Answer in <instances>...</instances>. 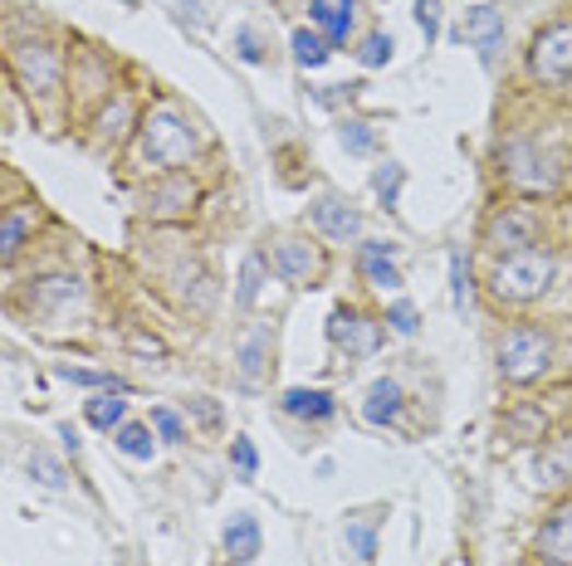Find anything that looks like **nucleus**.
<instances>
[{"label": "nucleus", "mask_w": 572, "mask_h": 566, "mask_svg": "<svg viewBox=\"0 0 572 566\" xmlns=\"http://www.w3.org/2000/svg\"><path fill=\"white\" fill-rule=\"evenodd\" d=\"M275 269L284 283H314L324 264H318V255L304 245V239H284V245L275 249Z\"/></svg>", "instance_id": "nucleus-14"}, {"label": "nucleus", "mask_w": 572, "mask_h": 566, "mask_svg": "<svg viewBox=\"0 0 572 566\" xmlns=\"http://www.w3.org/2000/svg\"><path fill=\"white\" fill-rule=\"evenodd\" d=\"M225 557L235 566H249L259 557V522L249 518V512H235V518L225 522Z\"/></svg>", "instance_id": "nucleus-15"}, {"label": "nucleus", "mask_w": 572, "mask_h": 566, "mask_svg": "<svg viewBox=\"0 0 572 566\" xmlns=\"http://www.w3.org/2000/svg\"><path fill=\"white\" fill-rule=\"evenodd\" d=\"M55 376H59V381H74V386H98V391H122V381H118V376H108V372H83V366H55Z\"/></svg>", "instance_id": "nucleus-24"}, {"label": "nucleus", "mask_w": 572, "mask_h": 566, "mask_svg": "<svg viewBox=\"0 0 572 566\" xmlns=\"http://www.w3.org/2000/svg\"><path fill=\"white\" fill-rule=\"evenodd\" d=\"M284 415H294V421H308V425H324L338 415V401H332V391H318V386H289L284 391Z\"/></svg>", "instance_id": "nucleus-9"}, {"label": "nucleus", "mask_w": 572, "mask_h": 566, "mask_svg": "<svg viewBox=\"0 0 572 566\" xmlns=\"http://www.w3.org/2000/svg\"><path fill=\"white\" fill-rule=\"evenodd\" d=\"M338 138H342V146H348V152H372V146H377V132H372L367 128V122H362V118H352V122H342V132H338Z\"/></svg>", "instance_id": "nucleus-25"}, {"label": "nucleus", "mask_w": 572, "mask_h": 566, "mask_svg": "<svg viewBox=\"0 0 572 566\" xmlns=\"http://www.w3.org/2000/svg\"><path fill=\"white\" fill-rule=\"evenodd\" d=\"M289 49H294V64L299 69H324L328 59H332V45H328L324 30H294Z\"/></svg>", "instance_id": "nucleus-18"}, {"label": "nucleus", "mask_w": 572, "mask_h": 566, "mask_svg": "<svg viewBox=\"0 0 572 566\" xmlns=\"http://www.w3.org/2000/svg\"><path fill=\"white\" fill-rule=\"evenodd\" d=\"M235 49H241L245 64H265V45H259L255 30H235Z\"/></svg>", "instance_id": "nucleus-33"}, {"label": "nucleus", "mask_w": 572, "mask_h": 566, "mask_svg": "<svg viewBox=\"0 0 572 566\" xmlns=\"http://www.w3.org/2000/svg\"><path fill=\"white\" fill-rule=\"evenodd\" d=\"M416 25H421L425 45L441 39V0H416Z\"/></svg>", "instance_id": "nucleus-30"}, {"label": "nucleus", "mask_w": 572, "mask_h": 566, "mask_svg": "<svg viewBox=\"0 0 572 566\" xmlns=\"http://www.w3.org/2000/svg\"><path fill=\"white\" fill-rule=\"evenodd\" d=\"M259 279H265V259L249 255L245 269H241V308H249V303L259 298Z\"/></svg>", "instance_id": "nucleus-29"}, {"label": "nucleus", "mask_w": 572, "mask_h": 566, "mask_svg": "<svg viewBox=\"0 0 572 566\" xmlns=\"http://www.w3.org/2000/svg\"><path fill=\"white\" fill-rule=\"evenodd\" d=\"M553 274H558V259L548 255V249L528 245V249H518V255L499 259L494 274H490V288H494L499 303H534L548 293Z\"/></svg>", "instance_id": "nucleus-1"}, {"label": "nucleus", "mask_w": 572, "mask_h": 566, "mask_svg": "<svg viewBox=\"0 0 572 566\" xmlns=\"http://www.w3.org/2000/svg\"><path fill=\"white\" fill-rule=\"evenodd\" d=\"M196 152V138L172 108H157L148 122H142V156L152 166H176Z\"/></svg>", "instance_id": "nucleus-3"}, {"label": "nucleus", "mask_w": 572, "mask_h": 566, "mask_svg": "<svg viewBox=\"0 0 572 566\" xmlns=\"http://www.w3.org/2000/svg\"><path fill=\"white\" fill-rule=\"evenodd\" d=\"M314 225H318V235L332 239V245H348V239L362 235V215L352 211V201H342V196H318Z\"/></svg>", "instance_id": "nucleus-7"}, {"label": "nucleus", "mask_w": 572, "mask_h": 566, "mask_svg": "<svg viewBox=\"0 0 572 566\" xmlns=\"http://www.w3.org/2000/svg\"><path fill=\"white\" fill-rule=\"evenodd\" d=\"M534 235H538V220L528 215V211H504V215H494L490 220V245L494 249H504V255H518V249H528L534 245Z\"/></svg>", "instance_id": "nucleus-10"}, {"label": "nucleus", "mask_w": 572, "mask_h": 566, "mask_svg": "<svg viewBox=\"0 0 572 566\" xmlns=\"http://www.w3.org/2000/svg\"><path fill=\"white\" fill-rule=\"evenodd\" d=\"M342 542H348L352 562L372 566V562H377V518H372V512H358V518H348V532H342Z\"/></svg>", "instance_id": "nucleus-17"}, {"label": "nucleus", "mask_w": 572, "mask_h": 566, "mask_svg": "<svg viewBox=\"0 0 572 566\" xmlns=\"http://www.w3.org/2000/svg\"><path fill=\"white\" fill-rule=\"evenodd\" d=\"M128 5H138V0H128Z\"/></svg>", "instance_id": "nucleus-35"}, {"label": "nucleus", "mask_w": 572, "mask_h": 566, "mask_svg": "<svg viewBox=\"0 0 572 566\" xmlns=\"http://www.w3.org/2000/svg\"><path fill=\"white\" fill-rule=\"evenodd\" d=\"M231 464H235V474H241V479H255L259 474V455H255V445H249L245 435L231 439Z\"/></svg>", "instance_id": "nucleus-28"}, {"label": "nucleus", "mask_w": 572, "mask_h": 566, "mask_svg": "<svg viewBox=\"0 0 572 566\" xmlns=\"http://www.w3.org/2000/svg\"><path fill=\"white\" fill-rule=\"evenodd\" d=\"M460 39L480 55L485 69L499 64V49H504V15H499L494 5H470L460 20Z\"/></svg>", "instance_id": "nucleus-4"}, {"label": "nucleus", "mask_w": 572, "mask_h": 566, "mask_svg": "<svg viewBox=\"0 0 572 566\" xmlns=\"http://www.w3.org/2000/svg\"><path fill=\"white\" fill-rule=\"evenodd\" d=\"M152 429H157V435L166 439V445H182V439H186L182 415H176V411H166V405H157V411H152Z\"/></svg>", "instance_id": "nucleus-31"}, {"label": "nucleus", "mask_w": 572, "mask_h": 566, "mask_svg": "<svg viewBox=\"0 0 572 566\" xmlns=\"http://www.w3.org/2000/svg\"><path fill=\"white\" fill-rule=\"evenodd\" d=\"M401 186H407V166H401V162H382L377 172H372V191H377L382 211H397Z\"/></svg>", "instance_id": "nucleus-19"}, {"label": "nucleus", "mask_w": 572, "mask_h": 566, "mask_svg": "<svg viewBox=\"0 0 572 566\" xmlns=\"http://www.w3.org/2000/svg\"><path fill=\"white\" fill-rule=\"evenodd\" d=\"M548 356H553V342L538 328H514L504 342H499V372L504 381H538L548 372Z\"/></svg>", "instance_id": "nucleus-2"}, {"label": "nucleus", "mask_w": 572, "mask_h": 566, "mask_svg": "<svg viewBox=\"0 0 572 566\" xmlns=\"http://www.w3.org/2000/svg\"><path fill=\"white\" fill-rule=\"evenodd\" d=\"M534 552H538V562L544 566H572V503H563V508L544 522Z\"/></svg>", "instance_id": "nucleus-8"}, {"label": "nucleus", "mask_w": 572, "mask_h": 566, "mask_svg": "<svg viewBox=\"0 0 572 566\" xmlns=\"http://www.w3.org/2000/svg\"><path fill=\"white\" fill-rule=\"evenodd\" d=\"M83 421H89L93 429H118L128 425V401H122V391H98L93 401H83Z\"/></svg>", "instance_id": "nucleus-16"}, {"label": "nucleus", "mask_w": 572, "mask_h": 566, "mask_svg": "<svg viewBox=\"0 0 572 566\" xmlns=\"http://www.w3.org/2000/svg\"><path fill=\"white\" fill-rule=\"evenodd\" d=\"M20 245H25V215H5V235H0V255L15 259Z\"/></svg>", "instance_id": "nucleus-32"}, {"label": "nucleus", "mask_w": 572, "mask_h": 566, "mask_svg": "<svg viewBox=\"0 0 572 566\" xmlns=\"http://www.w3.org/2000/svg\"><path fill=\"white\" fill-rule=\"evenodd\" d=\"M30 474H35L45 488H65V469H59V459H49L45 449H35V455H30Z\"/></svg>", "instance_id": "nucleus-27"}, {"label": "nucleus", "mask_w": 572, "mask_h": 566, "mask_svg": "<svg viewBox=\"0 0 572 566\" xmlns=\"http://www.w3.org/2000/svg\"><path fill=\"white\" fill-rule=\"evenodd\" d=\"M387 328L397 332V338H416V332H421V313H416L411 303H392V308H387Z\"/></svg>", "instance_id": "nucleus-26"}, {"label": "nucleus", "mask_w": 572, "mask_h": 566, "mask_svg": "<svg viewBox=\"0 0 572 566\" xmlns=\"http://www.w3.org/2000/svg\"><path fill=\"white\" fill-rule=\"evenodd\" d=\"M451 303H455V313H465V303H470V264H465V249H451Z\"/></svg>", "instance_id": "nucleus-23"}, {"label": "nucleus", "mask_w": 572, "mask_h": 566, "mask_svg": "<svg viewBox=\"0 0 572 566\" xmlns=\"http://www.w3.org/2000/svg\"><path fill=\"white\" fill-rule=\"evenodd\" d=\"M265 347H269V328H259L241 347V376L245 381H259V372H265Z\"/></svg>", "instance_id": "nucleus-22"}, {"label": "nucleus", "mask_w": 572, "mask_h": 566, "mask_svg": "<svg viewBox=\"0 0 572 566\" xmlns=\"http://www.w3.org/2000/svg\"><path fill=\"white\" fill-rule=\"evenodd\" d=\"M392 255H397V245H387V239H362V274L382 293L401 288V269L392 264Z\"/></svg>", "instance_id": "nucleus-12"}, {"label": "nucleus", "mask_w": 572, "mask_h": 566, "mask_svg": "<svg viewBox=\"0 0 572 566\" xmlns=\"http://www.w3.org/2000/svg\"><path fill=\"white\" fill-rule=\"evenodd\" d=\"M534 73L548 83L572 79V25H553L534 39Z\"/></svg>", "instance_id": "nucleus-5"}, {"label": "nucleus", "mask_w": 572, "mask_h": 566, "mask_svg": "<svg viewBox=\"0 0 572 566\" xmlns=\"http://www.w3.org/2000/svg\"><path fill=\"white\" fill-rule=\"evenodd\" d=\"M328 338L338 342L348 356H367V352H377V342H382V328L377 322H367L362 313H352V308H332V318H328Z\"/></svg>", "instance_id": "nucleus-6"}, {"label": "nucleus", "mask_w": 572, "mask_h": 566, "mask_svg": "<svg viewBox=\"0 0 572 566\" xmlns=\"http://www.w3.org/2000/svg\"><path fill=\"white\" fill-rule=\"evenodd\" d=\"M392 55H397V39L382 35V30H372V35L358 45V64H362V69H382V64H392Z\"/></svg>", "instance_id": "nucleus-21"}, {"label": "nucleus", "mask_w": 572, "mask_h": 566, "mask_svg": "<svg viewBox=\"0 0 572 566\" xmlns=\"http://www.w3.org/2000/svg\"><path fill=\"white\" fill-rule=\"evenodd\" d=\"M352 5H358V0H308V20H314V25L324 30L332 49L348 45V35H352V15H358Z\"/></svg>", "instance_id": "nucleus-11"}, {"label": "nucleus", "mask_w": 572, "mask_h": 566, "mask_svg": "<svg viewBox=\"0 0 572 566\" xmlns=\"http://www.w3.org/2000/svg\"><path fill=\"white\" fill-rule=\"evenodd\" d=\"M113 445H118L128 459H152V455H157L152 425H118V429H113Z\"/></svg>", "instance_id": "nucleus-20"}, {"label": "nucleus", "mask_w": 572, "mask_h": 566, "mask_svg": "<svg viewBox=\"0 0 572 566\" xmlns=\"http://www.w3.org/2000/svg\"><path fill=\"white\" fill-rule=\"evenodd\" d=\"M397 415H401V386L392 381V376H377V381L367 386V396H362V421L397 425Z\"/></svg>", "instance_id": "nucleus-13"}, {"label": "nucleus", "mask_w": 572, "mask_h": 566, "mask_svg": "<svg viewBox=\"0 0 572 566\" xmlns=\"http://www.w3.org/2000/svg\"><path fill=\"white\" fill-rule=\"evenodd\" d=\"M59 439H65V449H69V455H79V435H74V425H59Z\"/></svg>", "instance_id": "nucleus-34"}]
</instances>
